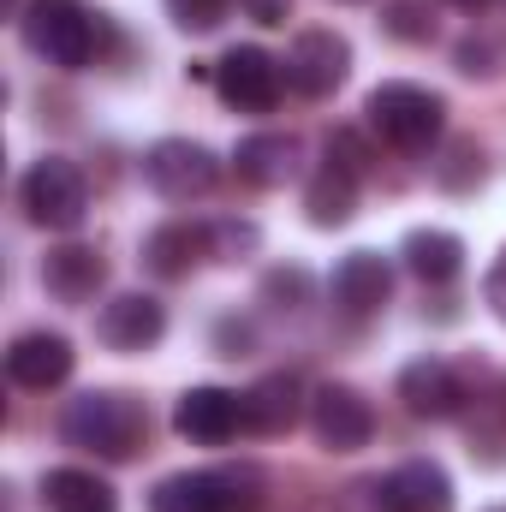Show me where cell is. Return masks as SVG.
<instances>
[{"instance_id":"cell-1","label":"cell","mask_w":506,"mask_h":512,"mask_svg":"<svg viewBox=\"0 0 506 512\" xmlns=\"http://www.w3.org/2000/svg\"><path fill=\"white\" fill-rule=\"evenodd\" d=\"M60 435H66V447H84L96 459H131L143 447V435H149V417H143V405L131 393L90 387L60 411Z\"/></svg>"},{"instance_id":"cell-2","label":"cell","mask_w":506,"mask_h":512,"mask_svg":"<svg viewBox=\"0 0 506 512\" xmlns=\"http://www.w3.org/2000/svg\"><path fill=\"white\" fill-rule=\"evenodd\" d=\"M370 126L381 131V143L405 149V155H423L441 143V126H447V102L423 84H376L370 102H364Z\"/></svg>"},{"instance_id":"cell-3","label":"cell","mask_w":506,"mask_h":512,"mask_svg":"<svg viewBox=\"0 0 506 512\" xmlns=\"http://www.w3.org/2000/svg\"><path fill=\"white\" fill-rule=\"evenodd\" d=\"M24 42L48 60V66H90L96 48H102V18L84 6V0H36L24 12Z\"/></svg>"},{"instance_id":"cell-4","label":"cell","mask_w":506,"mask_h":512,"mask_svg":"<svg viewBox=\"0 0 506 512\" xmlns=\"http://www.w3.org/2000/svg\"><path fill=\"white\" fill-rule=\"evenodd\" d=\"M262 477L256 471H173L149 489V512H256Z\"/></svg>"},{"instance_id":"cell-5","label":"cell","mask_w":506,"mask_h":512,"mask_svg":"<svg viewBox=\"0 0 506 512\" xmlns=\"http://www.w3.org/2000/svg\"><path fill=\"white\" fill-rule=\"evenodd\" d=\"M18 203H24V215H30L36 227L72 233V227L90 215V185H84V173H78L66 155H42V161L18 179Z\"/></svg>"},{"instance_id":"cell-6","label":"cell","mask_w":506,"mask_h":512,"mask_svg":"<svg viewBox=\"0 0 506 512\" xmlns=\"http://www.w3.org/2000/svg\"><path fill=\"white\" fill-rule=\"evenodd\" d=\"M215 179H221V161L191 137H161L143 149V185L167 203H191V197L215 191Z\"/></svg>"},{"instance_id":"cell-7","label":"cell","mask_w":506,"mask_h":512,"mask_svg":"<svg viewBox=\"0 0 506 512\" xmlns=\"http://www.w3.org/2000/svg\"><path fill=\"white\" fill-rule=\"evenodd\" d=\"M286 90V60H274L268 48H233L215 66V96L239 114H268Z\"/></svg>"},{"instance_id":"cell-8","label":"cell","mask_w":506,"mask_h":512,"mask_svg":"<svg viewBox=\"0 0 506 512\" xmlns=\"http://www.w3.org/2000/svg\"><path fill=\"white\" fill-rule=\"evenodd\" d=\"M352 72V42L340 30H304L292 48H286V84L298 96H334Z\"/></svg>"},{"instance_id":"cell-9","label":"cell","mask_w":506,"mask_h":512,"mask_svg":"<svg viewBox=\"0 0 506 512\" xmlns=\"http://www.w3.org/2000/svg\"><path fill=\"white\" fill-rule=\"evenodd\" d=\"M310 429H316V441L328 453H358L376 435V411H370V399L358 387L328 382V387L310 393Z\"/></svg>"},{"instance_id":"cell-10","label":"cell","mask_w":506,"mask_h":512,"mask_svg":"<svg viewBox=\"0 0 506 512\" xmlns=\"http://www.w3.org/2000/svg\"><path fill=\"white\" fill-rule=\"evenodd\" d=\"M173 429L197 447H227L245 429V399L227 387H185L173 405Z\"/></svg>"},{"instance_id":"cell-11","label":"cell","mask_w":506,"mask_h":512,"mask_svg":"<svg viewBox=\"0 0 506 512\" xmlns=\"http://www.w3.org/2000/svg\"><path fill=\"white\" fill-rule=\"evenodd\" d=\"M161 334H167V310H161V298H149V292H120V298H108L102 316H96V340H102L108 352H149Z\"/></svg>"},{"instance_id":"cell-12","label":"cell","mask_w":506,"mask_h":512,"mask_svg":"<svg viewBox=\"0 0 506 512\" xmlns=\"http://www.w3.org/2000/svg\"><path fill=\"white\" fill-rule=\"evenodd\" d=\"M381 512H453V477L435 459H405L376 483Z\"/></svg>"},{"instance_id":"cell-13","label":"cell","mask_w":506,"mask_h":512,"mask_svg":"<svg viewBox=\"0 0 506 512\" xmlns=\"http://www.w3.org/2000/svg\"><path fill=\"white\" fill-rule=\"evenodd\" d=\"M399 399H405L411 417L441 423V417H453L465 405V382H459V370L447 358H417V364L399 370Z\"/></svg>"},{"instance_id":"cell-14","label":"cell","mask_w":506,"mask_h":512,"mask_svg":"<svg viewBox=\"0 0 506 512\" xmlns=\"http://www.w3.org/2000/svg\"><path fill=\"white\" fill-rule=\"evenodd\" d=\"M72 340L66 334H18L12 346H6V376L18 387H36V393H48V387H60L72 376Z\"/></svg>"},{"instance_id":"cell-15","label":"cell","mask_w":506,"mask_h":512,"mask_svg":"<svg viewBox=\"0 0 506 512\" xmlns=\"http://www.w3.org/2000/svg\"><path fill=\"white\" fill-rule=\"evenodd\" d=\"M387 292H393L387 256H376V251L340 256V268H334V304H340L346 316H376L381 304H387Z\"/></svg>"},{"instance_id":"cell-16","label":"cell","mask_w":506,"mask_h":512,"mask_svg":"<svg viewBox=\"0 0 506 512\" xmlns=\"http://www.w3.org/2000/svg\"><path fill=\"white\" fill-rule=\"evenodd\" d=\"M298 137L292 131H256L245 137L239 149H233V173L245 179V185H262V191H274V185H286L292 173H298Z\"/></svg>"},{"instance_id":"cell-17","label":"cell","mask_w":506,"mask_h":512,"mask_svg":"<svg viewBox=\"0 0 506 512\" xmlns=\"http://www.w3.org/2000/svg\"><path fill=\"white\" fill-rule=\"evenodd\" d=\"M102 280H108V262H102V251H90V245H60V251L42 256V286L60 304H90L102 292Z\"/></svg>"},{"instance_id":"cell-18","label":"cell","mask_w":506,"mask_h":512,"mask_svg":"<svg viewBox=\"0 0 506 512\" xmlns=\"http://www.w3.org/2000/svg\"><path fill=\"white\" fill-rule=\"evenodd\" d=\"M245 399V429L251 435H286L292 423H298V411H304V387L298 376H262L251 393H239Z\"/></svg>"},{"instance_id":"cell-19","label":"cell","mask_w":506,"mask_h":512,"mask_svg":"<svg viewBox=\"0 0 506 512\" xmlns=\"http://www.w3.org/2000/svg\"><path fill=\"white\" fill-rule=\"evenodd\" d=\"M42 507L48 512H120V495L108 477L96 471H78V465H60L42 477Z\"/></svg>"},{"instance_id":"cell-20","label":"cell","mask_w":506,"mask_h":512,"mask_svg":"<svg viewBox=\"0 0 506 512\" xmlns=\"http://www.w3.org/2000/svg\"><path fill=\"white\" fill-rule=\"evenodd\" d=\"M209 251V227H191V221H167L143 239V268L161 274V280H179L191 274V262Z\"/></svg>"},{"instance_id":"cell-21","label":"cell","mask_w":506,"mask_h":512,"mask_svg":"<svg viewBox=\"0 0 506 512\" xmlns=\"http://www.w3.org/2000/svg\"><path fill=\"white\" fill-rule=\"evenodd\" d=\"M405 268L417 274V280H429V286H441V280H453L459 268H465V245L453 239V233H441V227H417V233H405Z\"/></svg>"},{"instance_id":"cell-22","label":"cell","mask_w":506,"mask_h":512,"mask_svg":"<svg viewBox=\"0 0 506 512\" xmlns=\"http://www.w3.org/2000/svg\"><path fill=\"white\" fill-rule=\"evenodd\" d=\"M304 215H310V227H346L358 215V179L322 167L310 179V191H304Z\"/></svg>"},{"instance_id":"cell-23","label":"cell","mask_w":506,"mask_h":512,"mask_svg":"<svg viewBox=\"0 0 506 512\" xmlns=\"http://www.w3.org/2000/svg\"><path fill=\"white\" fill-rule=\"evenodd\" d=\"M435 179H441L447 191H471V185L483 179V149H477L471 137H459V143L447 149V161L435 167Z\"/></svg>"},{"instance_id":"cell-24","label":"cell","mask_w":506,"mask_h":512,"mask_svg":"<svg viewBox=\"0 0 506 512\" xmlns=\"http://www.w3.org/2000/svg\"><path fill=\"white\" fill-rule=\"evenodd\" d=\"M381 30H387V36H399V42H429L435 18H429V6H423V0H393V6L381 12Z\"/></svg>"},{"instance_id":"cell-25","label":"cell","mask_w":506,"mask_h":512,"mask_svg":"<svg viewBox=\"0 0 506 512\" xmlns=\"http://www.w3.org/2000/svg\"><path fill=\"white\" fill-rule=\"evenodd\" d=\"M322 167H334V173H352V179H364V167H370V149H364V137L352 126H340V131H328V143H322Z\"/></svg>"},{"instance_id":"cell-26","label":"cell","mask_w":506,"mask_h":512,"mask_svg":"<svg viewBox=\"0 0 506 512\" xmlns=\"http://www.w3.org/2000/svg\"><path fill=\"white\" fill-rule=\"evenodd\" d=\"M453 60H459L465 78H495V72L506 66V48L495 42V36H465V42L453 48Z\"/></svg>"},{"instance_id":"cell-27","label":"cell","mask_w":506,"mask_h":512,"mask_svg":"<svg viewBox=\"0 0 506 512\" xmlns=\"http://www.w3.org/2000/svg\"><path fill=\"white\" fill-rule=\"evenodd\" d=\"M227 6L233 0H167V12H173L179 30H215L227 18Z\"/></svg>"},{"instance_id":"cell-28","label":"cell","mask_w":506,"mask_h":512,"mask_svg":"<svg viewBox=\"0 0 506 512\" xmlns=\"http://www.w3.org/2000/svg\"><path fill=\"white\" fill-rule=\"evenodd\" d=\"M209 251H215V256H245V251H256V227L215 221V227H209Z\"/></svg>"},{"instance_id":"cell-29","label":"cell","mask_w":506,"mask_h":512,"mask_svg":"<svg viewBox=\"0 0 506 512\" xmlns=\"http://www.w3.org/2000/svg\"><path fill=\"white\" fill-rule=\"evenodd\" d=\"M483 298H489V310L506 322V251L495 256V268H489V280H483Z\"/></svg>"},{"instance_id":"cell-30","label":"cell","mask_w":506,"mask_h":512,"mask_svg":"<svg viewBox=\"0 0 506 512\" xmlns=\"http://www.w3.org/2000/svg\"><path fill=\"white\" fill-rule=\"evenodd\" d=\"M304 286H310V280H304V274L292 268V274H268V286H262V292H268V298H292V310H298V298H304Z\"/></svg>"},{"instance_id":"cell-31","label":"cell","mask_w":506,"mask_h":512,"mask_svg":"<svg viewBox=\"0 0 506 512\" xmlns=\"http://www.w3.org/2000/svg\"><path fill=\"white\" fill-rule=\"evenodd\" d=\"M256 24H286V0H239Z\"/></svg>"},{"instance_id":"cell-32","label":"cell","mask_w":506,"mask_h":512,"mask_svg":"<svg viewBox=\"0 0 506 512\" xmlns=\"http://www.w3.org/2000/svg\"><path fill=\"white\" fill-rule=\"evenodd\" d=\"M221 346H227V358H239V346H251V328H233V322H221Z\"/></svg>"},{"instance_id":"cell-33","label":"cell","mask_w":506,"mask_h":512,"mask_svg":"<svg viewBox=\"0 0 506 512\" xmlns=\"http://www.w3.org/2000/svg\"><path fill=\"white\" fill-rule=\"evenodd\" d=\"M447 6H465V12H477V6H489V0H447Z\"/></svg>"}]
</instances>
